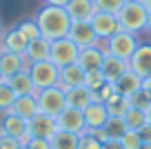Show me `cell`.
I'll list each match as a JSON object with an SVG mask.
<instances>
[{
  "label": "cell",
  "instance_id": "cb8c5ba5",
  "mask_svg": "<svg viewBox=\"0 0 151 149\" xmlns=\"http://www.w3.org/2000/svg\"><path fill=\"white\" fill-rule=\"evenodd\" d=\"M7 82H9V87L14 89L16 96H31V93H36L33 80H31V76H29V69H22L20 74L11 76Z\"/></svg>",
  "mask_w": 151,
  "mask_h": 149
},
{
  "label": "cell",
  "instance_id": "603a6c76",
  "mask_svg": "<svg viewBox=\"0 0 151 149\" xmlns=\"http://www.w3.org/2000/svg\"><path fill=\"white\" fill-rule=\"evenodd\" d=\"M113 85H116V91H118V93H122V96L129 98L131 93H136V91H140V89H142V78L129 69V71H124V74L120 76Z\"/></svg>",
  "mask_w": 151,
  "mask_h": 149
},
{
  "label": "cell",
  "instance_id": "f1b7e54d",
  "mask_svg": "<svg viewBox=\"0 0 151 149\" xmlns=\"http://www.w3.org/2000/svg\"><path fill=\"white\" fill-rule=\"evenodd\" d=\"M16 98H18V96H16L14 89L9 87V82H2V85H0V114H7V111H9Z\"/></svg>",
  "mask_w": 151,
  "mask_h": 149
},
{
  "label": "cell",
  "instance_id": "ee69618b",
  "mask_svg": "<svg viewBox=\"0 0 151 149\" xmlns=\"http://www.w3.org/2000/svg\"><path fill=\"white\" fill-rule=\"evenodd\" d=\"M147 29L151 31V9H149V14H147Z\"/></svg>",
  "mask_w": 151,
  "mask_h": 149
},
{
  "label": "cell",
  "instance_id": "f907efd6",
  "mask_svg": "<svg viewBox=\"0 0 151 149\" xmlns=\"http://www.w3.org/2000/svg\"><path fill=\"white\" fill-rule=\"evenodd\" d=\"M20 149H27V147H24V145H22V147H20Z\"/></svg>",
  "mask_w": 151,
  "mask_h": 149
},
{
  "label": "cell",
  "instance_id": "e575fe53",
  "mask_svg": "<svg viewBox=\"0 0 151 149\" xmlns=\"http://www.w3.org/2000/svg\"><path fill=\"white\" fill-rule=\"evenodd\" d=\"M113 93H116V85H113V82H104L102 87L93 93V100H96V103H107Z\"/></svg>",
  "mask_w": 151,
  "mask_h": 149
},
{
  "label": "cell",
  "instance_id": "816d5d0a",
  "mask_svg": "<svg viewBox=\"0 0 151 149\" xmlns=\"http://www.w3.org/2000/svg\"><path fill=\"white\" fill-rule=\"evenodd\" d=\"M0 51H2V47H0Z\"/></svg>",
  "mask_w": 151,
  "mask_h": 149
},
{
  "label": "cell",
  "instance_id": "7bdbcfd3",
  "mask_svg": "<svg viewBox=\"0 0 151 149\" xmlns=\"http://www.w3.org/2000/svg\"><path fill=\"white\" fill-rule=\"evenodd\" d=\"M47 5H53V7H67L71 0H45Z\"/></svg>",
  "mask_w": 151,
  "mask_h": 149
},
{
  "label": "cell",
  "instance_id": "30bf717a",
  "mask_svg": "<svg viewBox=\"0 0 151 149\" xmlns=\"http://www.w3.org/2000/svg\"><path fill=\"white\" fill-rule=\"evenodd\" d=\"M0 131L11 138H18L22 145L29 142V134H27V120L16 114H2L0 118Z\"/></svg>",
  "mask_w": 151,
  "mask_h": 149
},
{
  "label": "cell",
  "instance_id": "6da1fadb",
  "mask_svg": "<svg viewBox=\"0 0 151 149\" xmlns=\"http://www.w3.org/2000/svg\"><path fill=\"white\" fill-rule=\"evenodd\" d=\"M36 25L40 29V36L47 38V40H60V38L69 36V29H71V18L67 14L65 7H53L47 5L36 14Z\"/></svg>",
  "mask_w": 151,
  "mask_h": 149
},
{
  "label": "cell",
  "instance_id": "d590c367",
  "mask_svg": "<svg viewBox=\"0 0 151 149\" xmlns=\"http://www.w3.org/2000/svg\"><path fill=\"white\" fill-rule=\"evenodd\" d=\"M120 142H122L124 149H140L142 140H140V136H138V131H127V134L120 138Z\"/></svg>",
  "mask_w": 151,
  "mask_h": 149
},
{
  "label": "cell",
  "instance_id": "277c9868",
  "mask_svg": "<svg viewBox=\"0 0 151 149\" xmlns=\"http://www.w3.org/2000/svg\"><path fill=\"white\" fill-rule=\"evenodd\" d=\"M78 54H80V47L76 45L69 38H60V40L51 42V49H49V60L62 69V67H69L73 62H78Z\"/></svg>",
  "mask_w": 151,
  "mask_h": 149
},
{
  "label": "cell",
  "instance_id": "7402d4cb",
  "mask_svg": "<svg viewBox=\"0 0 151 149\" xmlns=\"http://www.w3.org/2000/svg\"><path fill=\"white\" fill-rule=\"evenodd\" d=\"M49 49H51V40L47 38H36V40L27 42V49H24V58L27 62H38V60H49Z\"/></svg>",
  "mask_w": 151,
  "mask_h": 149
},
{
  "label": "cell",
  "instance_id": "f35d334b",
  "mask_svg": "<svg viewBox=\"0 0 151 149\" xmlns=\"http://www.w3.org/2000/svg\"><path fill=\"white\" fill-rule=\"evenodd\" d=\"M138 136H140L142 142H151V122H145V125L138 129Z\"/></svg>",
  "mask_w": 151,
  "mask_h": 149
},
{
  "label": "cell",
  "instance_id": "ac0fdd59",
  "mask_svg": "<svg viewBox=\"0 0 151 149\" xmlns=\"http://www.w3.org/2000/svg\"><path fill=\"white\" fill-rule=\"evenodd\" d=\"M104 60V49H100L98 45L96 47H85L78 54V65L82 67L85 71H100Z\"/></svg>",
  "mask_w": 151,
  "mask_h": 149
},
{
  "label": "cell",
  "instance_id": "83f0119b",
  "mask_svg": "<svg viewBox=\"0 0 151 149\" xmlns=\"http://www.w3.org/2000/svg\"><path fill=\"white\" fill-rule=\"evenodd\" d=\"M122 120H124V125H127V129H129V131H138V129H140V127L147 122V114L129 107V111L122 116Z\"/></svg>",
  "mask_w": 151,
  "mask_h": 149
},
{
  "label": "cell",
  "instance_id": "7a4b0ae2",
  "mask_svg": "<svg viewBox=\"0 0 151 149\" xmlns=\"http://www.w3.org/2000/svg\"><path fill=\"white\" fill-rule=\"evenodd\" d=\"M147 14H149V9L142 5L140 0H127L116 16H118L120 29L136 36L142 29H147Z\"/></svg>",
  "mask_w": 151,
  "mask_h": 149
},
{
  "label": "cell",
  "instance_id": "d6986e66",
  "mask_svg": "<svg viewBox=\"0 0 151 149\" xmlns=\"http://www.w3.org/2000/svg\"><path fill=\"white\" fill-rule=\"evenodd\" d=\"M0 47H2V51H11V54H18V56H24L27 40H24V36L16 27H11V29H7V31H2V36H0Z\"/></svg>",
  "mask_w": 151,
  "mask_h": 149
},
{
  "label": "cell",
  "instance_id": "ab89813d",
  "mask_svg": "<svg viewBox=\"0 0 151 149\" xmlns=\"http://www.w3.org/2000/svg\"><path fill=\"white\" fill-rule=\"evenodd\" d=\"M89 134L93 136L96 140H100V142H107V140H109V136H107V131H104V127H102V129H91Z\"/></svg>",
  "mask_w": 151,
  "mask_h": 149
},
{
  "label": "cell",
  "instance_id": "f6af8a7d",
  "mask_svg": "<svg viewBox=\"0 0 151 149\" xmlns=\"http://www.w3.org/2000/svg\"><path fill=\"white\" fill-rule=\"evenodd\" d=\"M145 114H147V122H151V105H149V109H147Z\"/></svg>",
  "mask_w": 151,
  "mask_h": 149
},
{
  "label": "cell",
  "instance_id": "e0dca14e",
  "mask_svg": "<svg viewBox=\"0 0 151 149\" xmlns=\"http://www.w3.org/2000/svg\"><path fill=\"white\" fill-rule=\"evenodd\" d=\"M102 76L107 78V82H116L124 71H129V60H122V58H116L111 54H104L102 67H100Z\"/></svg>",
  "mask_w": 151,
  "mask_h": 149
},
{
  "label": "cell",
  "instance_id": "5bb4252c",
  "mask_svg": "<svg viewBox=\"0 0 151 149\" xmlns=\"http://www.w3.org/2000/svg\"><path fill=\"white\" fill-rule=\"evenodd\" d=\"M85 76H87V71L82 69L78 62H73V65H69V67H62L58 87H60L62 91L73 89V87H82V85H85Z\"/></svg>",
  "mask_w": 151,
  "mask_h": 149
},
{
  "label": "cell",
  "instance_id": "ba28073f",
  "mask_svg": "<svg viewBox=\"0 0 151 149\" xmlns=\"http://www.w3.org/2000/svg\"><path fill=\"white\" fill-rule=\"evenodd\" d=\"M58 131L56 118L47 116V114H36L31 120H27V134L29 138H45L51 140V136Z\"/></svg>",
  "mask_w": 151,
  "mask_h": 149
},
{
  "label": "cell",
  "instance_id": "8fae6325",
  "mask_svg": "<svg viewBox=\"0 0 151 149\" xmlns=\"http://www.w3.org/2000/svg\"><path fill=\"white\" fill-rule=\"evenodd\" d=\"M129 69L138 74L140 78L151 76V45H138L133 56L129 58Z\"/></svg>",
  "mask_w": 151,
  "mask_h": 149
},
{
  "label": "cell",
  "instance_id": "1f68e13d",
  "mask_svg": "<svg viewBox=\"0 0 151 149\" xmlns=\"http://www.w3.org/2000/svg\"><path fill=\"white\" fill-rule=\"evenodd\" d=\"M104 82H107V78L102 76V71H87V76H85V87L89 89L91 93H96Z\"/></svg>",
  "mask_w": 151,
  "mask_h": 149
},
{
  "label": "cell",
  "instance_id": "8992f818",
  "mask_svg": "<svg viewBox=\"0 0 151 149\" xmlns=\"http://www.w3.org/2000/svg\"><path fill=\"white\" fill-rule=\"evenodd\" d=\"M136 49H138L136 36L129 31H122V29L118 33H113L109 40H104V54H111V56L122 58V60H129Z\"/></svg>",
  "mask_w": 151,
  "mask_h": 149
},
{
  "label": "cell",
  "instance_id": "484cf974",
  "mask_svg": "<svg viewBox=\"0 0 151 149\" xmlns=\"http://www.w3.org/2000/svg\"><path fill=\"white\" fill-rule=\"evenodd\" d=\"M104 107H107L109 116H118V118H122L124 114L129 111V98L116 91V93H113V96L107 100V103H104Z\"/></svg>",
  "mask_w": 151,
  "mask_h": 149
},
{
  "label": "cell",
  "instance_id": "c3c4849f",
  "mask_svg": "<svg viewBox=\"0 0 151 149\" xmlns=\"http://www.w3.org/2000/svg\"><path fill=\"white\" fill-rule=\"evenodd\" d=\"M2 82H7V78L2 76V71H0V85H2Z\"/></svg>",
  "mask_w": 151,
  "mask_h": 149
},
{
  "label": "cell",
  "instance_id": "7dc6e473",
  "mask_svg": "<svg viewBox=\"0 0 151 149\" xmlns=\"http://www.w3.org/2000/svg\"><path fill=\"white\" fill-rule=\"evenodd\" d=\"M140 149H151V142H142V145H140Z\"/></svg>",
  "mask_w": 151,
  "mask_h": 149
},
{
  "label": "cell",
  "instance_id": "4316f807",
  "mask_svg": "<svg viewBox=\"0 0 151 149\" xmlns=\"http://www.w3.org/2000/svg\"><path fill=\"white\" fill-rule=\"evenodd\" d=\"M104 131H107V136H109V140H120L124 134H127V125H124V120L122 118H118V116H111L107 120V125H104Z\"/></svg>",
  "mask_w": 151,
  "mask_h": 149
},
{
  "label": "cell",
  "instance_id": "44dd1931",
  "mask_svg": "<svg viewBox=\"0 0 151 149\" xmlns=\"http://www.w3.org/2000/svg\"><path fill=\"white\" fill-rule=\"evenodd\" d=\"M7 114H16V116L24 118V120H31L38 111V100H36V93H31V96H18L14 100V105H11V109Z\"/></svg>",
  "mask_w": 151,
  "mask_h": 149
},
{
  "label": "cell",
  "instance_id": "b9f144b4",
  "mask_svg": "<svg viewBox=\"0 0 151 149\" xmlns=\"http://www.w3.org/2000/svg\"><path fill=\"white\" fill-rule=\"evenodd\" d=\"M142 91L151 98V76H149V78H142Z\"/></svg>",
  "mask_w": 151,
  "mask_h": 149
},
{
  "label": "cell",
  "instance_id": "60d3db41",
  "mask_svg": "<svg viewBox=\"0 0 151 149\" xmlns=\"http://www.w3.org/2000/svg\"><path fill=\"white\" fill-rule=\"evenodd\" d=\"M104 149H124V147H122L120 140H107V142H104Z\"/></svg>",
  "mask_w": 151,
  "mask_h": 149
},
{
  "label": "cell",
  "instance_id": "7c38bea8",
  "mask_svg": "<svg viewBox=\"0 0 151 149\" xmlns=\"http://www.w3.org/2000/svg\"><path fill=\"white\" fill-rule=\"evenodd\" d=\"M67 38L73 40L80 49H85V47H96L100 42L98 38H96V33H93L91 22H71V29H69V36Z\"/></svg>",
  "mask_w": 151,
  "mask_h": 149
},
{
  "label": "cell",
  "instance_id": "9c48e42d",
  "mask_svg": "<svg viewBox=\"0 0 151 149\" xmlns=\"http://www.w3.org/2000/svg\"><path fill=\"white\" fill-rule=\"evenodd\" d=\"M56 125H58V129L71 131V134H78V136H82L87 131V127H85V114L78 111V109H71V107H65L56 116Z\"/></svg>",
  "mask_w": 151,
  "mask_h": 149
},
{
  "label": "cell",
  "instance_id": "8d00e7d4",
  "mask_svg": "<svg viewBox=\"0 0 151 149\" xmlns=\"http://www.w3.org/2000/svg\"><path fill=\"white\" fill-rule=\"evenodd\" d=\"M20 147H22V142L18 138H11V136L0 131V149H20Z\"/></svg>",
  "mask_w": 151,
  "mask_h": 149
},
{
  "label": "cell",
  "instance_id": "3957f363",
  "mask_svg": "<svg viewBox=\"0 0 151 149\" xmlns=\"http://www.w3.org/2000/svg\"><path fill=\"white\" fill-rule=\"evenodd\" d=\"M27 69H29L31 80H33L36 91H40V89H49V87H58V82H60V69H58L51 60L31 62Z\"/></svg>",
  "mask_w": 151,
  "mask_h": 149
},
{
  "label": "cell",
  "instance_id": "d6a6232c",
  "mask_svg": "<svg viewBox=\"0 0 151 149\" xmlns=\"http://www.w3.org/2000/svg\"><path fill=\"white\" fill-rule=\"evenodd\" d=\"M124 2L127 0H93L96 11H107V14H118Z\"/></svg>",
  "mask_w": 151,
  "mask_h": 149
},
{
  "label": "cell",
  "instance_id": "4dcf8cb0",
  "mask_svg": "<svg viewBox=\"0 0 151 149\" xmlns=\"http://www.w3.org/2000/svg\"><path fill=\"white\" fill-rule=\"evenodd\" d=\"M149 105H151V98L147 96L142 89L129 96V107H131V109H138V111H147V109H149Z\"/></svg>",
  "mask_w": 151,
  "mask_h": 149
},
{
  "label": "cell",
  "instance_id": "681fc988",
  "mask_svg": "<svg viewBox=\"0 0 151 149\" xmlns=\"http://www.w3.org/2000/svg\"><path fill=\"white\" fill-rule=\"evenodd\" d=\"M0 36H2V25H0Z\"/></svg>",
  "mask_w": 151,
  "mask_h": 149
},
{
  "label": "cell",
  "instance_id": "836d02e7",
  "mask_svg": "<svg viewBox=\"0 0 151 149\" xmlns=\"http://www.w3.org/2000/svg\"><path fill=\"white\" fill-rule=\"evenodd\" d=\"M78 149H104V142L96 140L89 131H85V134L80 136V140H78Z\"/></svg>",
  "mask_w": 151,
  "mask_h": 149
},
{
  "label": "cell",
  "instance_id": "5b68a950",
  "mask_svg": "<svg viewBox=\"0 0 151 149\" xmlns=\"http://www.w3.org/2000/svg\"><path fill=\"white\" fill-rule=\"evenodd\" d=\"M36 100H38V111L47 114V116H51V118H56L58 114L67 107L65 91H62L60 87H49V89L36 91Z\"/></svg>",
  "mask_w": 151,
  "mask_h": 149
},
{
  "label": "cell",
  "instance_id": "d4e9b609",
  "mask_svg": "<svg viewBox=\"0 0 151 149\" xmlns=\"http://www.w3.org/2000/svg\"><path fill=\"white\" fill-rule=\"evenodd\" d=\"M78 140H80V136H78V134L58 129L56 134L51 136L49 145H51V149H78Z\"/></svg>",
  "mask_w": 151,
  "mask_h": 149
},
{
  "label": "cell",
  "instance_id": "52a82bcc",
  "mask_svg": "<svg viewBox=\"0 0 151 149\" xmlns=\"http://www.w3.org/2000/svg\"><path fill=\"white\" fill-rule=\"evenodd\" d=\"M91 27H93V33L100 42L109 40L113 33L120 31V25H118V16L116 14H107V11H96L93 18L89 20Z\"/></svg>",
  "mask_w": 151,
  "mask_h": 149
},
{
  "label": "cell",
  "instance_id": "74e56055",
  "mask_svg": "<svg viewBox=\"0 0 151 149\" xmlns=\"http://www.w3.org/2000/svg\"><path fill=\"white\" fill-rule=\"evenodd\" d=\"M24 147L27 149H51V145L45 138H29V142L24 145Z\"/></svg>",
  "mask_w": 151,
  "mask_h": 149
},
{
  "label": "cell",
  "instance_id": "4fadbf2b",
  "mask_svg": "<svg viewBox=\"0 0 151 149\" xmlns=\"http://www.w3.org/2000/svg\"><path fill=\"white\" fill-rule=\"evenodd\" d=\"M82 114H85V127H87V131L102 129V127L107 125V120L111 118V116H109V111H107V107H104V103H96V100Z\"/></svg>",
  "mask_w": 151,
  "mask_h": 149
},
{
  "label": "cell",
  "instance_id": "2e32d148",
  "mask_svg": "<svg viewBox=\"0 0 151 149\" xmlns=\"http://www.w3.org/2000/svg\"><path fill=\"white\" fill-rule=\"evenodd\" d=\"M27 67H29V62L24 56H18V54H11V51H0V71H2V76L7 80L11 76L20 74L22 69H27Z\"/></svg>",
  "mask_w": 151,
  "mask_h": 149
},
{
  "label": "cell",
  "instance_id": "9a60e30c",
  "mask_svg": "<svg viewBox=\"0 0 151 149\" xmlns=\"http://www.w3.org/2000/svg\"><path fill=\"white\" fill-rule=\"evenodd\" d=\"M69 14L71 22H89L96 14V5L93 0H71L69 5L65 7Z\"/></svg>",
  "mask_w": 151,
  "mask_h": 149
},
{
  "label": "cell",
  "instance_id": "f546056e",
  "mask_svg": "<svg viewBox=\"0 0 151 149\" xmlns=\"http://www.w3.org/2000/svg\"><path fill=\"white\" fill-rule=\"evenodd\" d=\"M16 29H18V31L24 36V40H27V42H31V40H36V38H40V29H38L36 20H22V22L16 25Z\"/></svg>",
  "mask_w": 151,
  "mask_h": 149
},
{
  "label": "cell",
  "instance_id": "bcb514c9",
  "mask_svg": "<svg viewBox=\"0 0 151 149\" xmlns=\"http://www.w3.org/2000/svg\"><path fill=\"white\" fill-rule=\"evenodd\" d=\"M140 2H142L145 7H147V9H151V0H140Z\"/></svg>",
  "mask_w": 151,
  "mask_h": 149
},
{
  "label": "cell",
  "instance_id": "ffe728a7",
  "mask_svg": "<svg viewBox=\"0 0 151 149\" xmlns=\"http://www.w3.org/2000/svg\"><path fill=\"white\" fill-rule=\"evenodd\" d=\"M65 100H67V107L78 109V111H85V109L93 103V93L82 85V87L67 89V91H65Z\"/></svg>",
  "mask_w": 151,
  "mask_h": 149
}]
</instances>
